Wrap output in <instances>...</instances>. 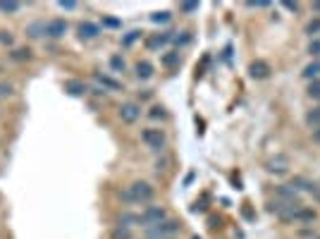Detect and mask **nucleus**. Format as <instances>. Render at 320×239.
<instances>
[{"label":"nucleus","mask_w":320,"mask_h":239,"mask_svg":"<svg viewBox=\"0 0 320 239\" xmlns=\"http://www.w3.org/2000/svg\"><path fill=\"white\" fill-rule=\"evenodd\" d=\"M141 141L146 143L153 153H163V151L167 149L165 132L158 130V127H144V130H141Z\"/></svg>","instance_id":"7ed1b4c3"},{"label":"nucleus","mask_w":320,"mask_h":239,"mask_svg":"<svg viewBox=\"0 0 320 239\" xmlns=\"http://www.w3.org/2000/svg\"><path fill=\"white\" fill-rule=\"evenodd\" d=\"M148 117H151V120H160V122H163V120H167V110L163 108V105H153V108L148 110Z\"/></svg>","instance_id":"cd10ccee"},{"label":"nucleus","mask_w":320,"mask_h":239,"mask_svg":"<svg viewBox=\"0 0 320 239\" xmlns=\"http://www.w3.org/2000/svg\"><path fill=\"white\" fill-rule=\"evenodd\" d=\"M179 62H182L179 50H167V53H163V58H160V65H163V67H167V69L179 67Z\"/></svg>","instance_id":"a211bd4d"},{"label":"nucleus","mask_w":320,"mask_h":239,"mask_svg":"<svg viewBox=\"0 0 320 239\" xmlns=\"http://www.w3.org/2000/svg\"><path fill=\"white\" fill-rule=\"evenodd\" d=\"M308 55H311V58H315V60L320 58V41H318V39L308 43Z\"/></svg>","instance_id":"72a5a7b5"},{"label":"nucleus","mask_w":320,"mask_h":239,"mask_svg":"<svg viewBox=\"0 0 320 239\" xmlns=\"http://www.w3.org/2000/svg\"><path fill=\"white\" fill-rule=\"evenodd\" d=\"M308 98H315V101H320V79H315V82L308 84Z\"/></svg>","instance_id":"c756f323"},{"label":"nucleus","mask_w":320,"mask_h":239,"mask_svg":"<svg viewBox=\"0 0 320 239\" xmlns=\"http://www.w3.org/2000/svg\"><path fill=\"white\" fill-rule=\"evenodd\" d=\"M7 58L12 62H29L31 58H34V50L29 46H14L10 53H7Z\"/></svg>","instance_id":"4468645a"},{"label":"nucleus","mask_w":320,"mask_h":239,"mask_svg":"<svg viewBox=\"0 0 320 239\" xmlns=\"http://www.w3.org/2000/svg\"><path fill=\"white\" fill-rule=\"evenodd\" d=\"M112 239H134L132 234V227H125V225H115L112 227V232H110Z\"/></svg>","instance_id":"393cba45"},{"label":"nucleus","mask_w":320,"mask_h":239,"mask_svg":"<svg viewBox=\"0 0 320 239\" xmlns=\"http://www.w3.org/2000/svg\"><path fill=\"white\" fill-rule=\"evenodd\" d=\"M270 65L268 62H263V60H256V62H251L249 65V75H251V79H268L270 77Z\"/></svg>","instance_id":"ddd939ff"},{"label":"nucleus","mask_w":320,"mask_h":239,"mask_svg":"<svg viewBox=\"0 0 320 239\" xmlns=\"http://www.w3.org/2000/svg\"><path fill=\"white\" fill-rule=\"evenodd\" d=\"M67 34V22L55 17V20H48L46 22V36L48 39H63Z\"/></svg>","instance_id":"1a4fd4ad"},{"label":"nucleus","mask_w":320,"mask_h":239,"mask_svg":"<svg viewBox=\"0 0 320 239\" xmlns=\"http://www.w3.org/2000/svg\"><path fill=\"white\" fill-rule=\"evenodd\" d=\"M318 108H320V105H318Z\"/></svg>","instance_id":"de8ad7c7"},{"label":"nucleus","mask_w":320,"mask_h":239,"mask_svg":"<svg viewBox=\"0 0 320 239\" xmlns=\"http://www.w3.org/2000/svg\"><path fill=\"white\" fill-rule=\"evenodd\" d=\"M194 239H198V237H194Z\"/></svg>","instance_id":"49530a36"},{"label":"nucleus","mask_w":320,"mask_h":239,"mask_svg":"<svg viewBox=\"0 0 320 239\" xmlns=\"http://www.w3.org/2000/svg\"><path fill=\"white\" fill-rule=\"evenodd\" d=\"M315 220H318V213L313 208H304L299 206L296 211H294V223H306V225H313Z\"/></svg>","instance_id":"2eb2a0df"},{"label":"nucleus","mask_w":320,"mask_h":239,"mask_svg":"<svg viewBox=\"0 0 320 239\" xmlns=\"http://www.w3.org/2000/svg\"><path fill=\"white\" fill-rule=\"evenodd\" d=\"M179 12H182V14H194V12H198V3H179Z\"/></svg>","instance_id":"7c9ffc66"},{"label":"nucleus","mask_w":320,"mask_h":239,"mask_svg":"<svg viewBox=\"0 0 320 239\" xmlns=\"http://www.w3.org/2000/svg\"><path fill=\"white\" fill-rule=\"evenodd\" d=\"M306 124H308V127H313V130H315V127H320V108H311V110H308V113H306Z\"/></svg>","instance_id":"bb28decb"},{"label":"nucleus","mask_w":320,"mask_h":239,"mask_svg":"<svg viewBox=\"0 0 320 239\" xmlns=\"http://www.w3.org/2000/svg\"><path fill=\"white\" fill-rule=\"evenodd\" d=\"M172 43L177 48L189 46V43H191V31H187V29H184V31H174V34H172Z\"/></svg>","instance_id":"5701e85b"},{"label":"nucleus","mask_w":320,"mask_h":239,"mask_svg":"<svg viewBox=\"0 0 320 239\" xmlns=\"http://www.w3.org/2000/svg\"><path fill=\"white\" fill-rule=\"evenodd\" d=\"M270 3H246V7H268Z\"/></svg>","instance_id":"79ce46f5"},{"label":"nucleus","mask_w":320,"mask_h":239,"mask_svg":"<svg viewBox=\"0 0 320 239\" xmlns=\"http://www.w3.org/2000/svg\"><path fill=\"white\" fill-rule=\"evenodd\" d=\"M292 187H294L296 191L301 189V191H308V194H313L318 185H315V182H311V179H306V177H294V179H292Z\"/></svg>","instance_id":"aec40b11"},{"label":"nucleus","mask_w":320,"mask_h":239,"mask_svg":"<svg viewBox=\"0 0 320 239\" xmlns=\"http://www.w3.org/2000/svg\"><path fill=\"white\" fill-rule=\"evenodd\" d=\"M89 91H93V96H98V98H103V96L108 94V91H105L103 86H98V84H96V86H93V89H89Z\"/></svg>","instance_id":"4c0bfd02"},{"label":"nucleus","mask_w":320,"mask_h":239,"mask_svg":"<svg viewBox=\"0 0 320 239\" xmlns=\"http://www.w3.org/2000/svg\"><path fill=\"white\" fill-rule=\"evenodd\" d=\"M182 232V223L174 218H165L153 227H146V239H174Z\"/></svg>","instance_id":"f03ea898"},{"label":"nucleus","mask_w":320,"mask_h":239,"mask_svg":"<svg viewBox=\"0 0 320 239\" xmlns=\"http://www.w3.org/2000/svg\"><path fill=\"white\" fill-rule=\"evenodd\" d=\"M141 36H144V31H139V29H134V31H129V34H125V36H122V41H119V43H122L125 48H129L132 43H136V41H139Z\"/></svg>","instance_id":"a878e982"},{"label":"nucleus","mask_w":320,"mask_h":239,"mask_svg":"<svg viewBox=\"0 0 320 239\" xmlns=\"http://www.w3.org/2000/svg\"><path fill=\"white\" fill-rule=\"evenodd\" d=\"M27 36L29 39H43L46 36V22H31V24H27Z\"/></svg>","instance_id":"6ab92c4d"},{"label":"nucleus","mask_w":320,"mask_h":239,"mask_svg":"<svg viewBox=\"0 0 320 239\" xmlns=\"http://www.w3.org/2000/svg\"><path fill=\"white\" fill-rule=\"evenodd\" d=\"M57 7H60V10H77V3H74V0H60V3H57Z\"/></svg>","instance_id":"e433bc0d"},{"label":"nucleus","mask_w":320,"mask_h":239,"mask_svg":"<svg viewBox=\"0 0 320 239\" xmlns=\"http://www.w3.org/2000/svg\"><path fill=\"white\" fill-rule=\"evenodd\" d=\"M151 96H153V91H151V89H144V91H139V101H148Z\"/></svg>","instance_id":"ea45409f"},{"label":"nucleus","mask_w":320,"mask_h":239,"mask_svg":"<svg viewBox=\"0 0 320 239\" xmlns=\"http://www.w3.org/2000/svg\"><path fill=\"white\" fill-rule=\"evenodd\" d=\"M117 117L122 120L125 124H134L136 120L141 117V105L136 101H127V103H122L117 108Z\"/></svg>","instance_id":"39448f33"},{"label":"nucleus","mask_w":320,"mask_h":239,"mask_svg":"<svg viewBox=\"0 0 320 239\" xmlns=\"http://www.w3.org/2000/svg\"><path fill=\"white\" fill-rule=\"evenodd\" d=\"M313 141L320 143V127H315V130H313Z\"/></svg>","instance_id":"37998d69"},{"label":"nucleus","mask_w":320,"mask_h":239,"mask_svg":"<svg viewBox=\"0 0 320 239\" xmlns=\"http://www.w3.org/2000/svg\"><path fill=\"white\" fill-rule=\"evenodd\" d=\"M103 27H108V29H119V27H122V22L115 20V17H103Z\"/></svg>","instance_id":"c9c22d12"},{"label":"nucleus","mask_w":320,"mask_h":239,"mask_svg":"<svg viewBox=\"0 0 320 239\" xmlns=\"http://www.w3.org/2000/svg\"><path fill=\"white\" fill-rule=\"evenodd\" d=\"M155 196V189L148 182H132L129 187L117 191V198L125 206H148Z\"/></svg>","instance_id":"f257e3e1"},{"label":"nucleus","mask_w":320,"mask_h":239,"mask_svg":"<svg viewBox=\"0 0 320 239\" xmlns=\"http://www.w3.org/2000/svg\"><path fill=\"white\" fill-rule=\"evenodd\" d=\"M93 79H96L98 86H103L105 91H125V86L117 82V79H112L110 75H103V72H93Z\"/></svg>","instance_id":"9b49d317"},{"label":"nucleus","mask_w":320,"mask_h":239,"mask_svg":"<svg viewBox=\"0 0 320 239\" xmlns=\"http://www.w3.org/2000/svg\"><path fill=\"white\" fill-rule=\"evenodd\" d=\"M65 94L72 96V98H84V96L89 94V86L82 79H67L65 82Z\"/></svg>","instance_id":"9d476101"},{"label":"nucleus","mask_w":320,"mask_h":239,"mask_svg":"<svg viewBox=\"0 0 320 239\" xmlns=\"http://www.w3.org/2000/svg\"><path fill=\"white\" fill-rule=\"evenodd\" d=\"M313 196H315V198H318V201H320V185H318V187H315V191H313Z\"/></svg>","instance_id":"c03bdc74"},{"label":"nucleus","mask_w":320,"mask_h":239,"mask_svg":"<svg viewBox=\"0 0 320 239\" xmlns=\"http://www.w3.org/2000/svg\"><path fill=\"white\" fill-rule=\"evenodd\" d=\"M275 196H277V201H282V204H287V206H301L299 191L294 189L292 185H279L277 189H275Z\"/></svg>","instance_id":"423d86ee"},{"label":"nucleus","mask_w":320,"mask_h":239,"mask_svg":"<svg viewBox=\"0 0 320 239\" xmlns=\"http://www.w3.org/2000/svg\"><path fill=\"white\" fill-rule=\"evenodd\" d=\"M22 10V3H14V0H0V12L3 14H17Z\"/></svg>","instance_id":"b1692460"},{"label":"nucleus","mask_w":320,"mask_h":239,"mask_svg":"<svg viewBox=\"0 0 320 239\" xmlns=\"http://www.w3.org/2000/svg\"><path fill=\"white\" fill-rule=\"evenodd\" d=\"M170 20H172V12H167V10L151 14V22H153V24H167Z\"/></svg>","instance_id":"c85d7f7f"},{"label":"nucleus","mask_w":320,"mask_h":239,"mask_svg":"<svg viewBox=\"0 0 320 239\" xmlns=\"http://www.w3.org/2000/svg\"><path fill=\"white\" fill-rule=\"evenodd\" d=\"M167 163H170V160H167V158H163V160H155V170H167Z\"/></svg>","instance_id":"58836bf2"},{"label":"nucleus","mask_w":320,"mask_h":239,"mask_svg":"<svg viewBox=\"0 0 320 239\" xmlns=\"http://www.w3.org/2000/svg\"><path fill=\"white\" fill-rule=\"evenodd\" d=\"M110 69L115 72V75H122V72H127V62H125V58L119 53H115V55H110Z\"/></svg>","instance_id":"412c9836"},{"label":"nucleus","mask_w":320,"mask_h":239,"mask_svg":"<svg viewBox=\"0 0 320 239\" xmlns=\"http://www.w3.org/2000/svg\"><path fill=\"white\" fill-rule=\"evenodd\" d=\"M306 34L308 36H318L320 34V20H313L306 24Z\"/></svg>","instance_id":"473e14b6"},{"label":"nucleus","mask_w":320,"mask_h":239,"mask_svg":"<svg viewBox=\"0 0 320 239\" xmlns=\"http://www.w3.org/2000/svg\"><path fill=\"white\" fill-rule=\"evenodd\" d=\"M172 34H174V31H160V34H148L146 39H144V46H146V50H160L163 46L172 43Z\"/></svg>","instance_id":"0eeeda50"},{"label":"nucleus","mask_w":320,"mask_h":239,"mask_svg":"<svg viewBox=\"0 0 320 239\" xmlns=\"http://www.w3.org/2000/svg\"><path fill=\"white\" fill-rule=\"evenodd\" d=\"M165 218H170L165 206H146L141 211V227H153L158 223H163Z\"/></svg>","instance_id":"20e7f679"},{"label":"nucleus","mask_w":320,"mask_h":239,"mask_svg":"<svg viewBox=\"0 0 320 239\" xmlns=\"http://www.w3.org/2000/svg\"><path fill=\"white\" fill-rule=\"evenodd\" d=\"M0 43H3V46L14 48V36L10 34V31H0Z\"/></svg>","instance_id":"f704fd0d"},{"label":"nucleus","mask_w":320,"mask_h":239,"mask_svg":"<svg viewBox=\"0 0 320 239\" xmlns=\"http://www.w3.org/2000/svg\"><path fill=\"white\" fill-rule=\"evenodd\" d=\"M318 239H320V237H318Z\"/></svg>","instance_id":"09e8293b"},{"label":"nucleus","mask_w":320,"mask_h":239,"mask_svg":"<svg viewBox=\"0 0 320 239\" xmlns=\"http://www.w3.org/2000/svg\"><path fill=\"white\" fill-rule=\"evenodd\" d=\"M301 77H304V79H318L320 77V58L318 60H313L311 62V65H306V67H304V72H301Z\"/></svg>","instance_id":"4be33fe9"},{"label":"nucleus","mask_w":320,"mask_h":239,"mask_svg":"<svg viewBox=\"0 0 320 239\" xmlns=\"http://www.w3.org/2000/svg\"><path fill=\"white\" fill-rule=\"evenodd\" d=\"M77 34L82 41H93V39H98V36L103 34V29H101V24H96V22H79Z\"/></svg>","instance_id":"6e6552de"},{"label":"nucleus","mask_w":320,"mask_h":239,"mask_svg":"<svg viewBox=\"0 0 320 239\" xmlns=\"http://www.w3.org/2000/svg\"><path fill=\"white\" fill-rule=\"evenodd\" d=\"M265 168H268V172H272V175H285V172L289 170V158L279 153V156H275L272 160H268Z\"/></svg>","instance_id":"f8f14e48"},{"label":"nucleus","mask_w":320,"mask_h":239,"mask_svg":"<svg viewBox=\"0 0 320 239\" xmlns=\"http://www.w3.org/2000/svg\"><path fill=\"white\" fill-rule=\"evenodd\" d=\"M117 225L125 227H141V213H132V211H122L117 218Z\"/></svg>","instance_id":"dca6fc26"},{"label":"nucleus","mask_w":320,"mask_h":239,"mask_svg":"<svg viewBox=\"0 0 320 239\" xmlns=\"http://www.w3.org/2000/svg\"><path fill=\"white\" fill-rule=\"evenodd\" d=\"M134 75H136V79L146 82V79L153 77V65H151L148 60H139L136 65H134Z\"/></svg>","instance_id":"f3484780"},{"label":"nucleus","mask_w":320,"mask_h":239,"mask_svg":"<svg viewBox=\"0 0 320 239\" xmlns=\"http://www.w3.org/2000/svg\"><path fill=\"white\" fill-rule=\"evenodd\" d=\"M14 96V86L10 82H0V98H10Z\"/></svg>","instance_id":"2f4dec72"},{"label":"nucleus","mask_w":320,"mask_h":239,"mask_svg":"<svg viewBox=\"0 0 320 239\" xmlns=\"http://www.w3.org/2000/svg\"><path fill=\"white\" fill-rule=\"evenodd\" d=\"M282 5H285L287 10H292V12H299V5H296V3H282Z\"/></svg>","instance_id":"a19ab883"},{"label":"nucleus","mask_w":320,"mask_h":239,"mask_svg":"<svg viewBox=\"0 0 320 239\" xmlns=\"http://www.w3.org/2000/svg\"><path fill=\"white\" fill-rule=\"evenodd\" d=\"M313 10H315V12H320V3H315V5H313Z\"/></svg>","instance_id":"a18cd8bd"}]
</instances>
